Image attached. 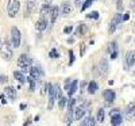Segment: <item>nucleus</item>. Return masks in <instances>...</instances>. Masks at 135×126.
I'll return each mask as SVG.
<instances>
[{"instance_id": "33", "label": "nucleus", "mask_w": 135, "mask_h": 126, "mask_svg": "<svg viewBox=\"0 0 135 126\" xmlns=\"http://www.w3.org/2000/svg\"><path fill=\"white\" fill-rule=\"evenodd\" d=\"M85 50H86V46H85V45L83 43L81 46H80V57H83V56L85 54Z\"/></svg>"}, {"instance_id": "39", "label": "nucleus", "mask_w": 135, "mask_h": 126, "mask_svg": "<svg viewBox=\"0 0 135 126\" xmlns=\"http://www.w3.org/2000/svg\"><path fill=\"white\" fill-rule=\"evenodd\" d=\"M118 57V52H114V53H111V60H115Z\"/></svg>"}, {"instance_id": "8", "label": "nucleus", "mask_w": 135, "mask_h": 126, "mask_svg": "<svg viewBox=\"0 0 135 126\" xmlns=\"http://www.w3.org/2000/svg\"><path fill=\"white\" fill-rule=\"evenodd\" d=\"M124 117L127 119H132L135 117V103H130V105L126 107V111H124Z\"/></svg>"}, {"instance_id": "12", "label": "nucleus", "mask_w": 135, "mask_h": 126, "mask_svg": "<svg viewBox=\"0 0 135 126\" xmlns=\"http://www.w3.org/2000/svg\"><path fill=\"white\" fill-rule=\"evenodd\" d=\"M84 114H85V110L81 109V107H76V109H73V119L80 121V119L84 117Z\"/></svg>"}, {"instance_id": "42", "label": "nucleus", "mask_w": 135, "mask_h": 126, "mask_svg": "<svg viewBox=\"0 0 135 126\" xmlns=\"http://www.w3.org/2000/svg\"><path fill=\"white\" fill-rule=\"evenodd\" d=\"M43 2H45V4H50L53 0H43Z\"/></svg>"}, {"instance_id": "25", "label": "nucleus", "mask_w": 135, "mask_h": 126, "mask_svg": "<svg viewBox=\"0 0 135 126\" xmlns=\"http://www.w3.org/2000/svg\"><path fill=\"white\" fill-rule=\"evenodd\" d=\"M104 118H105V114H104V109H100L97 111V122H104Z\"/></svg>"}, {"instance_id": "37", "label": "nucleus", "mask_w": 135, "mask_h": 126, "mask_svg": "<svg viewBox=\"0 0 135 126\" xmlns=\"http://www.w3.org/2000/svg\"><path fill=\"white\" fill-rule=\"evenodd\" d=\"M123 2L122 0H118V4H116V7H118V11H122L123 10V4H122Z\"/></svg>"}, {"instance_id": "44", "label": "nucleus", "mask_w": 135, "mask_h": 126, "mask_svg": "<svg viewBox=\"0 0 135 126\" xmlns=\"http://www.w3.org/2000/svg\"><path fill=\"white\" fill-rule=\"evenodd\" d=\"M0 41H2V39H0Z\"/></svg>"}, {"instance_id": "20", "label": "nucleus", "mask_w": 135, "mask_h": 126, "mask_svg": "<svg viewBox=\"0 0 135 126\" xmlns=\"http://www.w3.org/2000/svg\"><path fill=\"white\" fill-rule=\"evenodd\" d=\"M99 66H100V71L103 72V73H107V72H108V62H107L105 58H101V60H100Z\"/></svg>"}, {"instance_id": "5", "label": "nucleus", "mask_w": 135, "mask_h": 126, "mask_svg": "<svg viewBox=\"0 0 135 126\" xmlns=\"http://www.w3.org/2000/svg\"><path fill=\"white\" fill-rule=\"evenodd\" d=\"M28 73H30V76L34 80H39V79H42L45 76V72H43V69H42L41 66H31Z\"/></svg>"}, {"instance_id": "41", "label": "nucleus", "mask_w": 135, "mask_h": 126, "mask_svg": "<svg viewBox=\"0 0 135 126\" xmlns=\"http://www.w3.org/2000/svg\"><path fill=\"white\" fill-rule=\"evenodd\" d=\"M74 3H76V6H77V7H81V2H80V0H76Z\"/></svg>"}, {"instance_id": "40", "label": "nucleus", "mask_w": 135, "mask_h": 126, "mask_svg": "<svg viewBox=\"0 0 135 126\" xmlns=\"http://www.w3.org/2000/svg\"><path fill=\"white\" fill-rule=\"evenodd\" d=\"M116 114H119V109L112 110V111H111V117H112V115H116Z\"/></svg>"}, {"instance_id": "27", "label": "nucleus", "mask_w": 135, "mask_h": 126, "mask_svg": "<svg viewBox=\"0 0 135 126\" xmlns=\"http://www.w3.org/2000/svg\"><path fill=\"white\" fill-rule=\"evenodd\" d=\"M49 57H51V58H58V57H60L58 50H57V49H51V50L49 52Z\"/></svg>"}, {"instance_id": "14", "label": "nucleus", "mask_w": 135, "mask_h": 126, "mask_svg": "<svg viewBox=\"0 0 135 126\" xmlns=\"http://www.w3.org/2000/svg\"><path fill=\"white\" fill-rule=\"evenodd\" d=\"M4 92H6V95H7L11 100H14V99L16 98V89H15L14 87H6Z\"/></svg>"}, {"instance_id": "15", "label": "nucleus", "mask_w": 135, "mask_h": 126, "mask_svg": "<svg viewBox=\"0 0 135 126\" xmlns=\"http://www.w3.org/2000/svg\"><path fill=\"white\" fill-rule=\"evenodd\" d=\"M60 11H61L62 15H69V14L72 12V6H70V3H64V4L61 6Z\"/></svg>"}, {"instance_id": "6", "label": "nucleus", "mask_w": 135, "mask_h": 126, "mask_svg": "<svg viewBox=\"0 0 135 126\" xmlns=\"http://www.w3.org/2000/svg\"><path fill=\"white\" fill-rule=\"evenodd\" d=\"M120 23H122V14H120V12H118V14H115L114 19L111 20V25H109V33H114V31L116 30L118 25H120Z\"/></svg>"}, {"instance_id": "32", "label": "nucleus", "mask_w": 135, "mask_h": 126, "mask_svg": "<svg viewBox=\"0 0 135 126\" xmlns=\"http://www.w3.org/2000/svg\"><path fill=\"white\" fill-rule=\"evenodd\" d=\"M73 62H74V53H73V50L70 49V50H69V65H73Z\"/></svg>"}, {"instance_id": "35", "label": "nucleus", "mask_w": 135, "mask_h": 126, "mask_svg": "<svg viewBox=\"0 0 135 126\" xmlns=\"http://www.w3.org/2000/svg\"><path fill=\"white\" fill-rule=\"evenodd\" d=\"M70 84H72L70 79H66V80H65V89H66V91H69V87H70Z\"/></svg>"}, {"instance_id": "17", "label": "nucleus", "mask_w": 135, "mask_h": 126, "mask_svg": "<svg viewBox=\"0 0 135 126\" xmlns=\"http://www.w3.org/2000/svg\"><path fill=\"white\" fill-rule=\"evenodd\" d=\"M81 126H96V121L93 117H85L81 122Z\"/></svg>"}, {"instance_id": "4", "label": "nucleus", "mask_w": 135, "mask_h": 126, "mask_svg": "<svg viewBox=\"0 0 135 126\" xmlns=\"http://www.w3.org/2000/svg\"><path fill=\"white\" fill-rule=\"evenodd\" d=\"M11 45L12 48L20 46V30L18 27H11Z\"/></svg>"}, {"instance_id": "13", "label": "nucleus", "mask_w": 135, "mask_h": 126, "mask_svg": "<svg viewBox=\"0 0 135 126\" xmlns=\"http://www.w3.org/2000/svg\"><path fill=\"white\" fill-rule=\"evenodd\" d=\"M46 27H47V22H46V19H45V18H41V19H38V20H37V23H35V29H37L38 31H43V30H46Z\"/></svg>"}, {"instance_id": "43", "label": "nucleus", "mask_w": 135, "mask_h": 126, "mask_svg": "<svg viewBox=\"0 0 135 126\" xmlns=\"http://www.w3.org/2000/svg\"><path fill=\"white\" fill-rule=\"evenodd\" d=\"M27 125H28V123H27V122H26V123H25V126H27Z\"/></svg>"}, {"instance_id": "22", "label": "nucleus", "mask_w": 135, "mask_h": 126, "mask_svg": "<svg viewBox=\"0 0 135 126\" xmlns=\"http://www.w3.org/2000/svg\"><path fill=\"white\" fill-rule=\"evenodd\" d=\"M86 33H88V27H86L84 23H81L80 26H78V29H77V31H76L77 35H85Z\"/></svg>"}, {"instance_id": "28", "label": "nucleus", "mask_w": 135, "mask_h": 126, "mask_svg": "<svg viewBox=\"0 0 135 126\" xmlns=\"http://www.w3.org/2000/svg\"><path fill=\"white\" fill-rule=\"evenodd\" d=\"M86 18H89V19H99V12L97 11H92V12L86 14Z\"/></svg>"}, {"instance_id": "29", "label": "nucleus", "mask_w": 135, "mask_h": 126, "mask_svg": "<svg viewBox=\"0 0 135 126\" xmlns=\"http://www.w3.org/2000/svg\"><path fill=\"white\" fill-rule=\"evenodd\" d=\"M66 103H68V109H73L74 107V105H76V99L74 98H69V100H66Z\"/></svg>"}, {"instance_id": "31", "label": "nucleus", "mask_w": 135, "mask_h": 126, "mask_svg": "<svg viewBox=\"0 0 135 126\" xmlns=\"http://www.w3.org/2000/svg\"><path fill=\"white\" fill-rule=\"evenodd\" d=\"M65 105H66V98H65V96L60 98V99H58V107H60V109H64Z\"/></svg>"}, {"instance_id": "3", "label": "nucleus", "mask_w": 135, "mask_h": 126, "mask_svg": "<svg viewBox=\"0 0 135 126\" xmlns=\"http://www.w3.org/2000/svg\"><path fill=\"white\" fill-rule=\"evenodd\" d=\"M0 56H2V58L6 60V61H9L12 58V49H11L8 41H6L2 46H0Z\"/></svg>"}, {"instance_id": "9", "label": "nucleus", "mask_w": 135, "mask_h": 126, "mask_svg": "<svg viewBox=\"0 0 135 126\" xmlns=\"http://www.w3.org/2000/svg\"><path fill=\"white\" fill-rule=\"evenodd\" d=\"M135 64V52L134 50H128L126 53V65L130 68Z\"/></svg>"}, {"instance_id": "34", "label": "nucleus", "mask_w": 135, "mask_h": 126, "mask_svg": "<svg viewBox=\"0 0 135 126\" xmlns=\"http://www.w3.org/2000/svg\"><path fill=\"white\" fill-rule=\"evenodd\" d=\"M73 31V26H66L65 29H64V33L65 34H70Z\"/></svg>"}, {"instance_id": "36", "label": "nucleus", "mask_w": 135, "mask_h": 126, "mask_svg": "<svg viewBox=\"0 0 135 126\" xmlns=\"http://www.w3.org/2000/svg\"><path fill=\"white\" fill-rule=\"evenodd\" d=\"M7 80H8V77H7V76H4V75H0V84H4V83H7Z\"/></svg>"}, {"instance_id": "16", "label": "nucleus", "mask_w": 135, "mask_h": 126, "mask_svg": "<svg viewBox=\"0 0 135 126\" xmlns=\"http://www.w3.org/2000/svg\"><path fill=\"white\" fill-rule=\"evenodd\" d=\"M122 122H123V117L120 115V114H116V115L111 117V125L112 126H119Z\"/></svg>"}, {"instance_id": "1", "label": "nucleus", "mask_w": 135, "mask_h": 126, "mask_svg": "<svg viewBox=\"0 0 135 126\" xmlns=\"http://www.w3.org/2000/svg\"><path fill=\"white\" fill-rule=\"evenodd\" d=\"M31 64H32V58L27 54H20L19 58H18V66L22 68V73H26V72H30V68H31Z\"/></svg>"}, {"instance_id": "21", "label": "nucleus", "mask_w": 135, "mask_h": 126, "mask_svg": "<svg viewBox=\"0 0 135 126\" xmlns=\"http://www.w3.org/2000/svg\"><path fill=\"white\" fill-rule=\"evenodd\" d=\"M77 86H78V82H77V80H73L72 84H70V87H69V91H68V94H69L70 98H72V95L77 91Z\"/></svg>"}, {"instance_id": "10", "label": "nucleus", "mask_w": 135, "mask_h": 126, "mask_svg": "<svg viewBox=\"0 0 135 126\" xmlns=\"http://www.w3.org/2000/svg\"><path fill=\"white\" fill-rule=\"evenodd\" d=\"M50 23L53 25L55 20H57V18H58V15H60V8L57 7V6H53L51 7V10H50Z\"/></svg>"}, {"instance_id": "11", "label": "nucleus", "mask_w": 135, "mask_h": 126, "mask_svg": "<svg viewBox=\"0 0 135 126\" xmlns=\"http://www.w3.org/2000/svg\"><path fill=\"white\" fill-rule=\"evenodd\" d=\"M103 96H104V99L107 100V103H111V102L115 100L116 94H115V91H112V89H105L104 92H103Z\"/></svg>"}, {"instance_id": "23", "label": "nucleus", "mask_w": 135, "mask_h": 126, "mask_svg": "<svg viewBox=\"0 0 135 126\" xmlns=\"http://www.w3.org/2000/svg\"><path fill=\"white\" fill-rule=\"evenodd\" d=\"M50 10H51V7H50L49 4H43V6L41 7V15L45 16V15L50 14Z\"/></svg>"}, {"instance_id": "18", "label": "nucleus", "mask_w": 135, "mask_h": 126, "mask_svg": "<svg viewBox=\"0 0 135 126\" xmlns=\"http://www.w3.org/2000/svg\"><path fill=\"white\" fill-rule=\"evenodd\" d=\"M96 91H97V83L95 80H92V82L88 83V92L91 95H93V94H96Z\"/></svg>"}, {"instance_id": "24", "label": "nucleus", "mask_w": 135, "mask_h": 126, "mask_svg": "<svg viewBox=\"0 0 135 126\" xmlns=\"http://www.w3.org/2000/svg\"><path fill=\"white\" fill-rule=\"evenodd\" d=\"M26 82L30 84V91H34V89H35V82H37V80H34L31 76H27V77H26Z\"/></svg>"}, {"instance_id": "7", "label": "nucleus", "mask_w": 135, "mask_h": 126, "mask_svg": "<svg viewBox=\"0 0 135 126\" xmlns=\"http://www.w3.org/2000/svg\"><path fill=\"white\" fill-rule=\"evenodd\" d=\"M37 4H35V0H27L26 2V10H25V18L30 16L32 14V11L35 10Z\"/></svg>"}, {"instance_id": "30", "label": "nucleus", "mask_w": 135, "mask_h": 126, "mask_svg": "<svg viewBox=\"0 0 135 126\" xmlns=\"http://www.w3.org/2000/svg\"><path fill=\"white\" fill-rule=\"evenodd\" d=\"M93 2H96V0H86L85 4H83V6H81V10H83V11H85L88 7H91V6L93 4Z\"/></svg>"}, {"instance_id": "26", "label": "nucleus", "mask_w": 135, "mask_h": 126, "mask_svg": "<svg viewBox=\"0 0 135 126\" xmlns=\"http://www.w3.org/2000/svg\"><path fill=\"white\" fill-rule=\"evenodd\" d=\"M108 52H109V53H114V52H118V43H116V41H114V42H111V43H109V48H108Z\"/></svg>"}, {"instance_id": "38", "label": "nucleus", "mask_w": 135, "mask_h": 126, "mask_svg": "<svg viewBox=\"0 0 135 126\" xmlns=\"http://www.w3.org/2000/svg\"><path fill=\"white\" fill-rule=\"evenodd\" d=\"M130 19V14H124V15H122V22H126Z\"/></svg>"}, {"instance_id": "19", "label": "nucleus", "mask_w": 135, "mask_h": 126, "mask_svg": "<svg viewBox=\"0 0 135 126\" xmlns=\"http://www.w3.org/2000/svg\"><path fill=\"white\" fill-rule=\"evenodd\" d=\"M14 77H15V80H18L19 83H25L26 82V76L22 73L20 71H15L14 72Z\"/></svg>"}, {"instance_id": "2", "label": "nucleus", "mask_w": 135, "mask_h": 126, "mask_svg": "<svg viewBox=\"0 0 135 126\" xmlns=\"http://www.w3.org/2000/svg\"><path fill=\"white\" fill-rule=\"evenodd\" d=\"M20 10V2L19 0H8L7 4V11H8V16L9 18H15L16 14Z\"/></svg>"}]
</instances>
